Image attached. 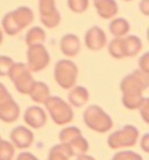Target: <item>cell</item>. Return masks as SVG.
Masks as SVG:
<instances>
[{
	"label": "cell",
	"mask_w": 149,
	"mask_h": 160,
	"mask_svg": "<svg viewBox=\"0 0 149 160\" xmlns=\"http://www.w3.org/2000/svg\"><path fill=\"white\" fill-rule=\"evenodd\" d=\"M107 38L105 32H103V29H100L99 27L94 26L86 32L85 35V44L86 47L92 50V51H99L106 45Z\"/></svg>",
	"instance_id": "30bf717a"
},
{
	"label": "cell",
	"mask_w": 149,
	"mask_h": 160,
	"mask_svg": "<svg viewBox=\"0 0 149 160\" xmlns=\"http://www.w3.org/2000/svg\"><path fill=\"white\" fill-rule=\"evenodd\" d=\"M149 77L140 70H134L126 76L120 84L122 92V103L127 109H139L146 98L142 93L148 88Z\"/></svg>",
	"instance_id": "6da1fadb"
},
{
	"label": "cell",
	"mask_w": 149,
	"mask_h": 160,
	"mask_svg": "<svg viewBox=\"0 0 149 160\" xmlns=\"http://www.w3.org/2000/svg\"><path fill=\"white\" fill-rule=\"evenodd\" d=\"M24 118V122L28 124L29 127H32L34 129H40L47 122V114L43 110V108L37 107V106H33L26 110Z\"/></svg>",
	"instance_id": "4fadbf2b"
},
{
	"label": "cell",
	"mask_w": 149,
	"mask_h": 160,
	"mask_svg": "<svg viewBox=\"0 0 149 160\" xmlns=\"http://www.w3.org/2000/svg\"><path fill=\"white\" fill-rule=\"evenodd\" d=\"M0 142H1V137H0Z\"/></svg>",
	"instance_id": "d590c367"
},
{
	"label": "cell",
	"mask_w": 149,
	"mask_h": 160,
	"mask_svg": "<svg viewBox=\"0 0 149 160\" xmlns=\"http://www.w3.org/2000/svg\"><path fill=\"white\" fill-rule=\"evenodd\" d=\"M29 95L32 98V100L36 103H43L47 101L49 96H50V91L49 87L45 82H41V81H35L33 85L32 89L29 92Z\"/></svg>",
	"instance_id": "ac0fdd59"
},
{
	"label": "cell",
	"mask_w": 149,
	"mask_h": 160,
	"mask_svg": "<svg viewBox=\"0 0 149 160\" xmlns=\"http://www.w3.org/2000/svg\"><path fill=\"white\" fill-rule=\"evenodd\" d=\"M83 120L86 127H89L93 131L100 132V133L109 131L113 127V121L111 120V117L99 106H96V104H92L85 109Z\"/></svg>",
	"instance_id": "3957f363"
},
{
	"label": "cell",
	"mask_w": 149,
	"mask_h": 160,
	"mask_svg": "<svg viewBox=\"0 0 149 160\" xmlns=\"http://www.w3.org/2000/svg\"><path fill=\"white\" fill-rule=\"evenodd\" d=\"M77 76H78V68L70 59H61L55 65V71H54L55 80L64 89H71L75 87Z\"/></svg>",
	"instance_id": "5b68a950"
},
{
	"label": "cell",
	"mask_w": 149,
	"mask_h": 160,
	"mask_svg": "<svg viewBox=\"0 0 149 160\" xmlns=\"http://www.w3.org/2000/svg\"><path fill=\"white\" fill-rule=\"evenodd\" d=\"M20 107L11 98L6 99L0 103V120L6 123H13L19 118Z\"/></svg>",
	"instance_id": "7c38bea8"
},
{
	"label": "cell",
	"mask_w": 149,
	"mask_h": 160,
	"mask_svg": "<svg viewBox=\"0 0 149 160\" xmlns=\"http://www.w3.org/2000/svg\"><path fill=\"white\" fill-rule=\"evenodd\" d=\"M11 139H12V144L15 145L18 148H27L33 144L34 135L28 128L19 125L12 130Z\"/></svg>",
	"instance_id": "8fae6325"
},
{
	"label": "cell",
	"mask_w": 149,
	"mask_h": 160,
	"mask_svg": "<svg viewBox=\"0 0 149 160\" xmlns=\"http://www.w3.org/2000/svg\"><path fill=\"white\" fill-rule=\"evenodd\" d=\"M40 19L47 28H55L60 24L61 15L55 0H40Z\"/></svg>",
	"instance_id": "9c48e42d"
},
{
	"label": "cell",
	"mask_w": 149,
	"mask_h": 160,
	"mask_svg": "<svg viewBox=\"0 0 149 160\" xmlns=\"http://www.w3.org/2000/svg\"><path fill=\"white\" fill-rule=\"evenodd\" d=\"M76 160H96V159L91 156H88V154H82V156L77 157Z\"/></svg>",
	"instance_id": "836d02e7"
},
{
	"label": "cell",
	"mask_w": 149,
	"mask_h": 160,
	"mask_svg": "<svg viewBox=\"0 0 149 160\" xmlns=\"http://www.w3.org/2000/svg\"><path fill=\"white\" fill-rule=\"evenodd\" d=\"M148 107H149V100L148 98H146L142 104L140 106V112H141L142 118L145 120V122H148Z\"/></svg>",
	"instance_id": "f1b7e54d"
},
{
	"label": "cell",
	"mask_w": 149,
	"mask_h": 160,
	"mask_svg": "<svg viewBox=\"0 0 149 160\" xmlns=\"http://www.w3.org/2000/svg\"><path fill=\"white\" fill-rule=\"evenodd\" d=\"M49 62L50 56L43 44L29 47L27 51V66L30 71L40 72L48 66Z\"/></svg>",
	"instance_id": "ba28073f"
},
{
	"label": "cell",
	"mask_w": 149,
	"mask_h": 160,
	"mask_svg": "<svg viewBox=\"0 0 149 160\" xmlns=\"http://www.w3.org/2000/svg\"><path fill=\"white\" fill-rule=\"evenodd\" d=\"M16 160H39L36 158V157L34 156L33 153H29V152H22L20 153L19 156H18V158H16Z\"/></svg>",
	"instance_id": "4dcf8cb0"
},
{
	"label": "cell",
	"mask_w": 149,
	"mask_h": 160,
	"mask_svg": "<svg viewBox=\"0 0 149 160\" xmlns=\"http://www.w3.org/2000/svg\"><path fill=\"white\" fill-rule=\"evenodd\" d=\"M126 1H129V0H126Z\"/></svg>",
	"instance_id": "8d00e7d4"
},
{
	"label": "cell",
	"mask_w": 149,
	"mask_h": 160,
	"mask_svg": "<svg viewBox=\"0 0 149 160\" xmlns=\"http://www.w3.org/2000/svg\"><path fill=\"white\" fill-rule=\"evenodd\" d=\"M61 51L68 57H75L81 50V41L78 36L73 34H68L61 40Z\"/></svg>",
	"instance_id": "9a60e30c"
},
{
	"label": "cell",
	"mask_w": 149,
	"mask_h": 160,
	"mask_svg": "<svg viewBox=\"0 0 149 160\" xmlns=\"http://www.w3.org/2000/svg\"><path fill=\"white\" fill-rule=\"evenodd\" d=\"M69 148V151L71 153V157L73 156H82V154H86L88 150H89V143L85 139L84 137H77L73 140H71L69 144H65Z\"/></svg>",
	"instance_id": "d6986e66"
},
{
	"label": "cell",
	"mask_w": 149,
	"mask_h": 160,
	"mask_svg": "<svg viewBox=\"0 0 149 160\" xmlns=\"http://www.w3.org/2000/svg\"><path fill=\"white\" fill-rule=\"evenodd\" d=\"M3 43V30L0 29V44Z\"/></svg>",
	"instance_id": "e575fe53"
},
{
	"label": "cell",
	"mask_w": 149,
	"mask_h": 160,
	"mask_svg": "<svg viewBox=\"0 0 149 160\" xmlns=\"http://www.w3.org/2000/svg\"><path fill=\"white\" fill-rule=\"evenodd\" d=\"M14 64L12 58L7 56H0V77L8 76V72Z\"/></svg>",
	"instance_id": "4316f807"
},
{
	"label": "cell",
	"mask_w": 149,
	"mask_h": 160,
	"mask_svg": "<svg viewBox=\"0 0 149 160\" xmlns=\"http://www.w3.org/2000/svg\"><path fill=\"white\" fill-rule=\"evenodd\" d=\"M149 55L146 52L145 55L140 58V60H139V66H140V71H142L143 73H147L148 74L149 73Z\"/></svg>",
	"instance_id": "83f0119b"
},
{
	"label": "cell",
	"mask_w": 149,
	"mask_h": 160,
	"mask_svg": "<svg viewBox=\"0 0 149 160\" xmlns=\"http://www.w3.org/2000/svg\"><path fill=\"white\" fill-rule=\"evenodd\" d=\"M68 99L69 102L71 103V106L76 107V108H81L89 100V92L85 87L75 86L69 92Z\"/></svg>",
	"instance_id": "e0dca14e"
},
{
	"label": "cell",
	"mask_w": 149,
	"mask_h": 160,
	"mask_svg": "<svg viewBox=\"0 0 149 160\" xmlns=\"http://www.w3.org/2000/svg\"><path fill=\"white\" fill-rule=\"evenodd\" d=\"M142 49V42L139 37L130 35L127 37H120V50L121 57H134L136 56Z\"/></svg>",
	"instance_id": "5bb4252c"
},
{
	"label": "cell",
	"mask_w": 149,
	"mask_h": 160,
	"mask_svg": "<svg viewBox=\"0 0 149 160\" xmlns=\"http://www.w3.org/2000/svg\"><path fill=\"white\" fill-rule=\"evenodd\" d=\"M141 148H142V150H143L145 152H148V151H149V135H148V133L143 135V137H142Z\"/></svg>",
	"instance_id": "1f68e13d"
},
{
	"label": "cell",
	"mask_w": 149,
	"mask_h": 160,
	"mask_svg": "<svg viewBox=\"0 0 149 160\" xmlns=\"http://www.w3.org/2000/svg\"><path fill=\"white\" fill-rule=\"evenodd\" d=\"M97 13L103 19H112L118 14V4L115 0H93Z\"/></svg>",
	"instance_id": "2e32d148"
},
{
	"label": "cell",
	"mask_w": 149,
	"mask_h": 160,
	"mask_svg": "<svg viewBox=\"0 0 149 160\" xmlns=\"http://www.w3.org/2000/svg\"><path fill=\"white\" fill-rule=\"evenodd\" d=\"M139 139V131L134 125H125L122 129L117 130L109 135L107 144L113 150L134 146Z\"/></svg>",
	"instance_id": "52a82bcc"
},
{
	"label": "cell",
	"mask_w": 149,
	"mask_h": 160,
	"mask_svg": "<svg viewBox=\"0 0 149 160\" xmlns=\"http://www.w3.org/2000/svg\"><path fill=\"white\" fill-rule=\"evenodd\" d=\"M8 77L14 82L18 92L22 94H29L33 85L35 82L30 74V70L28 68V66L22 63H19V64L14 63L8 72Z\"/></svg>",
	"instance_id": "8992f818"
},
{
	"label": "cell",
	"mask_w": 149,
	"mask_h": 160,
	"mask_svg": "<svg viewBox=\"0 0 149 160\" xmlns=\"http://www.w3.org/2000/svg\"><path fill=\"white\" fill-rule=\"evenodd\" d=\"M34 20V13L29 7L21 6L15 11L7 13L3 19V28L8 35H16L28 27Z\"/></svg>",
	"instance_id": "7a4b0ae2"
},
{
	"label": "cell",
	"mask_w": 149,
	"mask_h": 160,
	"mask_svg": "<svg viewBox=\"0 0 149 160\" xmlns=\"http://www.w3.org/2000/svg\"><path fill=\"white\" fill-rule=\"evenodd\" d=\"M69 8L75 13H83L89 7V0H68Z\"/></svg>",
	"instance_id": "d4e9b609"
},
{
	"label": "cell",
	"mask_w": 149,
	"mask_h": 160,
	"mask_svg": "<svg viewBox=\"0 0 149 160\" xmlns=\"http://www.w3.org/2000/svg\"><path fill=\"white\" fill-rule=\"evenodd\" d=\"M109 32L115 37H124L129 32L128 21L122 18H118L109 23Z\"/></svg>",
	"instance_id": "44dd1931"
},
{
	"label": "cell",
	"mask_w": 149,
	"mask_h": 160,
	"mask_svg": "<svg viewBox=\"0 0 149 160\" xmlns=\"http://www.w3.org/2000/svg\"><path fill=\"white\" fill-rule=\"evenodd\" d=\"M140 11H141L145 15H148L149 13V0H142L140 2Z\"/></svg>",
	"instance_id": "d6a6232c"
},
{
	"label": "cell",
	"mask_w": 149,
	"mask_h": 160,
	"mask_svg": "<svg viewBox=\"0 0 149 160\" xmlns=\"http://www.w3.org/2000/svg\"><path fill=\"white\" fill-rule=\"evenodd\" d=\"M45 41V32L41 27H33L26 35V44L28 47L43 44Z\"/></svg>",
	"instance_id": "ffe728a7"
},
{
	"label": "cell",
	"mask_w": 149,
	"mask_h": 160,
	"mask_svg": "<svg viewBox=\"0 0 149 160\" xmlns=\"http://www.w3.org/2000/svg\"><path fill=\"white\" fill-rule=\"evenodd\" d=\"M15 148L12 143H9L7 140L0 142V160H12L14 157Z\"/></svg>",
	"instance_id": "cb8c5ba5"
},
{
	"label": "cell",
	"mask_w": 149,
	"mask_h": 160,
	"mask_svg": "<svg viewBox=\"0 0 149 160\" xmlns=\"http://www.w3.org/2000/svg\"><path fill=\"white\" fill-rule=\"evenodd\" d=\"M45 106L51 120L58 125H65L72 121L73 112L71 106L60 96H49Z\"/></svg>",
	"instance_id": "277c9868"
},
{
	"label": "cell",
	"mask_w": 149,
	"mask_h": 160,
	"mask_svg": "<svg viewBox=\"0 0 149 160\" xmlns=\"http://www.w3.org/2000/svg\"><path fill=\"white\" fill-rule=\"evenodd\" d=\"M82 136L81 130L76 127H68L60 132V140L62 144H69L71 140Z\"/></svg>",
	"instance_id": "603a6c76"
},
{
	"label": "cell",
	"mask_w": 149,
	"mask_h": 160,
	"mask_svg": "<svg viewBox=\"0 0 149 160\" xmlns=\"http://www.w3.org/2000/svg\"><path fill=\"white\" fill-rule=\"evenodd\" d=\"M111 160H143L140 154L133 151H121L114 154Z\"/></svg>",
	"instance_id": "484cf974"
},
{
	"label": "cell",
	"mask_w": 149,
	"mask_h": 160,
	"mask_svg": "<svg viewBox=\"0 0 149 160\" xmlns=\"http://www.w3.org/2000/svg\"><path fill=\"white\" fill-rule=\"evenodd\" d=\"M11 96L12 95L8 93V91L6 89V87L0 82V103H1L3 101L6 100V99H8V98H11Z\"/></svg>",
	"instance_id": "f546056e"
},
{
	"label": "cell",
	"mask_w": 149,
	"mask_h": 160,
	"mask_svg": "<svg viewBox=\"0 0 149 160\" xmlns=\"http://www.w3.org/2000/svg\"><path fill=\"white\" fill-rule=\"evenodd\" d=\"M71 158V153L69 151V148L65 144H58L52 146L49 151L48 160H69Z\"/></svg>",
	"instance_id": "7402d4cb"
}]
</instances>
